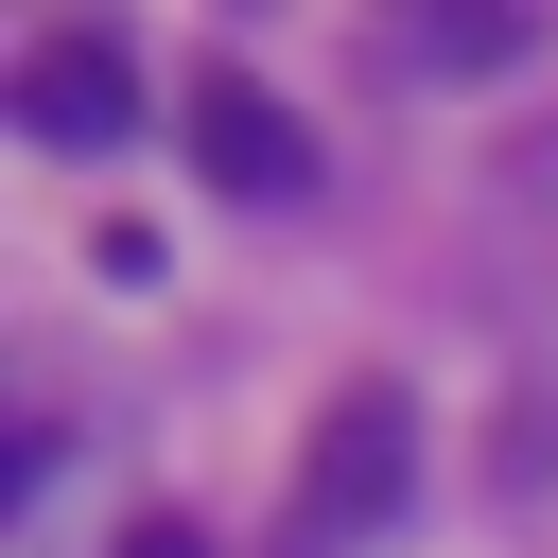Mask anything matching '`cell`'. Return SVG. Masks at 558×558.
Listing matches in <instances>:
<instances>
[{
  "instance_id": "1",
  "label": "cell",
  "mask_w": 558,
  "mask_h": 558,
  "mask_svg": "<svg viewBox=\"0 0 558 558\" xmlns=\"http://www.w3.org/2000/svg\"><path fill=\"white\" fill-rule=\"evenodd\" d=\"M418 506V401L401 384H349L296 453V558H366L384 523Z\"/></svg>"
},
{
  "instance_id": "4",
  "label": "cell",
  "mask_w": 558,
  "mask_h": 558,
  "mask_svg": "<svg viewBox=\"0 0 558 558\" xmlns=\"http://www.w3.org/2000/svg\"><path fill=\"white\" fill-rule=\"evenodd\" d=\"M541 52V17H401L384 35V70H523Z\"/></svg>"
},
{
  "instance_id": "5",
  "label": "cell",
  "mask_w": 558,
  "mask_h": 558,
  "mask_svg": "<svg viewBox=\"0 0 558 558\" xmlns=\"http://www.w3.org/2000/svg\"><path fill=\"white\" fill-rule=\"evenodd\" d=\"M122 558H209V541H192V523H140V541H122Z\"/></svg>"
},
{
  "instance_id": "3",
  "label": "cell",
  "mask_w": 558,
  "mask_h": 558,
  "mask_svg": "<svg viewBox=\"0 0 558 558\" xmlns=\"http://www.w3.org/2000/svg\"><path fill=\"white\" fill-rule=\"evenodd\" d=\"M174 122H192V174H209V192H244V209L314 192V140H296V105H279L262 70H227V52H209V70L174 87Z\"/></svg>"
},
{
  "instance_id": "2",
  "label": "cell",
  "mask_w": 558,
  "mask_h": 558,
  "mask_svg": "<svg viewBox=\"0 0 558 558\" xmlns=\"http://www.w3.org/2000/svg\"><path fill=\"white\" fill-rule=\"evenodd\" d=\"M17 140H52V157H122L140 140V52L122 35H87V17H52V35H17Z\"/></svg>"
}]
</instances>
